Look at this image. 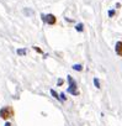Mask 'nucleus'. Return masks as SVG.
Wrapping results in <instances>:
<instances>
[{
  "label": "nucleus",
  "mask_w": 122,
  "mask_h": 126,
  "mask_svg": "<svg viewBox=\"0 0 122 126\" xmlns=\"http://www.w3.org/2000/svg\"><path fill=\"white\" fill-rule=\"evenodd\" d=\"M94 85H95L97 89H100V88H101V84H100V80H99V78H94Z\"/></svg>",
  "instance_id": "9"
},
{
  "label": "nucleus",
  "mask_w": 122,
  "mask_h": 126,
  "mask_svg": "<svg viewBox=\"0 0 122 126\" xmlns=\"http://www.w3.org/2000/svg\"><path fill=\"white\" fill-rule=\"evenodd\" d=\"M44 24L53 26V25H55V24H57V17H55V16L53 15V14H48V15H46V20H44Z\"/></svg>",
  "instance_id": "3"
},
{
  "label": "nucleus",
  "mask_w": 122,
  "mask_h": 126,
  "mask_svg": "<svg viewBox=\"0 0 122 126\" xmlns=\"http://www.w3.org/2000/svg\"><path fill=\"white\" fill-rule=\"evenodd\" d=\"M51 94H52V96H53L54 99H57L58 101H63L62 99H60V95H59V94H58V93H57L55 90H53V89H51Z\"/></svg>",
  "instance_id": "5"
},
{
  "label": "nucleus",
  "mask_w": 122,
  "mask_h": 126,
  "mask_svg": "<svg viewBox=\"0 0 122 126\" xmlns=\"http://www.w3.org/2000/svg\"><path fill=\"white\" fill-rule=\"evenodd\" d=\"M68 83H69V88H68V93L72 95H79V90L77 87V82L72 78V76H68Z\"/></svg>",
  "instance_id": "2"
},
{
  "label": "nucleus",
  "mask_w": 122,
  "mask_h": 126,
  "mask_svg": "<svg viewBox=\"0 0 122 126\" xmlns=\"http://www.w3.org/2000/svg\"><path fill=\"white\" fill-rule=\"evenodd\" d=\"M116 8H117V9H120V8H121V4H120V3H117V4H116Z\"/></svg>",
  "instance_id": "15"
},
{
  "label": "nucleus",
  "mask_w": 122,
  "mask_h": 126,
  "mask_svg": "<svg viewBox=\"0 0 122 126\" xmlns=\"http://www.w3.org/2000/svg\"><path fill=\"white\" fill-rule=\"evenodd\" d=\"M75 30L78 31V32H83V30H84V25L80 22V24H78V25H75Z\"/></svg>",
  "instance_id": "6"
},
{
  "label": "nucleus",
  "mask_w": 122,
  "mask_h": 126,
  "mask_svg": "<svg viewBox=\"0 0 122 126\" xmlns=\"http://www.w3.org/2000/svg\"><path fill=\"white\" fill-rule=\"evenodd\" d=\"M16 52H17V54H19V56H25V54L27 53V51H26L25 48H19Z\"/></svg>",
  "instance_id": "8"
},
{
  "label": "nucleus",
  "mask_w": 122,
  "mask_h": 126,
  "mask_svg": "<svg viewBox=\"0 0 122 126\" xmlns=\"http://www.w3.org/2000/svg\"><path fill=\"white\" fill-rule=\"evenodd\" d=\"M107 15H108V17H113V16H115V10H112V9L108 10V11H107Z\"/></svg>",
  "instance_id": "11"
},
{
  "label": "nucleus",
  "mask_w": 122,
  "mask_h": 126,
  "mask_svg": "<svg viewBox=\"0 0 122 126\" xmlns=\"http://www.w3.org/2000/svg\"><path fill=\"white\" fill-rule=\"evenodd\" d=\"M73 69L77 72H81L83 71V66L81 64H73Z\"/></svg>",
  "instance_id": "7"
},
{
  "label": "nucleus",
  "mask_w": 122,
  "mask_h": 126,
  "mask_svg": "<svg viewBox=\"0 0 122 126\" xmlns=\"http://www.w3.org/2000/svg\"><path fill=\"white\" fill-rule=\"evenodd\" d=\"M14 109L11 106H4L0 109V117L4 119V120H9L14 116Z\"/></svg>",
  "instance_id": "1"
},
{
  "label": "nucleus",
  "mask_w": 122,
  "mask_h": 126,
  "mask_svg": "<svg viewBox=\"0 0 122 126\" xmlns=\"http://www.w3.org/2000/svg\"><path fill=\"white\" fill-rule=\"evenodd\" d=\"M63 83H64V80H63L62 78H59V79L57 80V85H58V87H60V85H62Z\"/></svg>",
  "instance_id": "12"
},
{
  "label": "nucleus",
  "mask_w": 122,
  "mask_h": 126,
  "mask_svg": "<svg viewBox=\"0 0 122 126\" xmlns=\"http://www.w3.org/2000/svg\"><path fill=\"white\" fill-rule=\"evenodd\" d=\"M33 49H35L36 52H38V53H43V51H42L40 47H37V46H33Z\"/></svg>",
  "instance_id": "13"
},
{
  "label": "nucleus",
  "mask_w": 122,
  "mask_h": 126,
  "mask_svg": "<svg viewBox=\"0 0 122 126\" xmlns=\"http://www.w3.org/2000/svg\"><path fill=\"white\" fill-rule=\"evenodd\" d=\"M59 95H60V99H62L63 101H66V100H67V96H66V94H64V93H60Z\"/></svg>",
  "instance_id": "14"
},
{
  "label": "nucleus",
  "mask_w": 122,
  "mask_h": 126,
  "mask_svg": "<svg viewBox=\"0 0 122 126\" xmlns=\"http://www.w3.org/2000/svg\"><path fill=\"white\" fill-rule=\"evenodd\" d=\"M5 126H11V124H10V122H6V124H5Z\"/></svg>",
  "instance_id": "16"
},
{
  "label": "nucleus",
  "mask_w": 122,
  "mask_h": 126,
  "mask_svg": "<svg viewBox=\"0 0 122 126\" xmlns=\"http://www.w3.org/2000/svg\"><path fill=\"white\" fill-rule=\"evenodd\" d=\"M24 13H25L27 16H31V15H33V11H32V10H30V9H25V10H24Z\"/></svg>",
  "instance_id": "10"
},
{
  "label": "nucleus",
  "mask_w": 122,
  "mask_h": 126,
  "mask_svg": "<svg viewBox=\"0 0 122 126\" xmlns=\"http://www.w3.org/2000/svg\"><path fill=\"white\" fill-rule=\"evenodd\" d=\"M115 52L117 56L122 57V41H117L115 45Z\"/></svg>",
  "instance_id": "4"
}]
</instances>
